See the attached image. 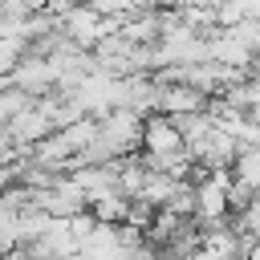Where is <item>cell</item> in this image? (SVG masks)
Wrapping results in <instances>:
<instances>
[{
	"instance_id": "obj_1",
	"label": "cell",
	"mask_w": 260,
	"mask_h": 260,
	"mask_svg": "<svg viewBox=\"0 0 260 260\" xmlns=\"http://www.w3.org/2000/svg\"><path fill=\"white\" fill-rule=\"evenodd\" d=\"M167 114H175V118H183V114H199V93L195 89H167L162 93V102H158Z\"/></svg>"
},
{
	"instance_id": "obj_2",
	"label": "cell",
	"mask_w": 260,
	"mask_h": 260,
	"mask_svg": "<svg viewBox=\"0 0 260 260\" xmlns=\"http://www.w3.org/2000/svg\"><path fill=\"white\" fill-rule=\"evenodd\" d=\"M236 183L244 191H260V150H244L236 162Z\"/></svg>"
}]
</instances>
